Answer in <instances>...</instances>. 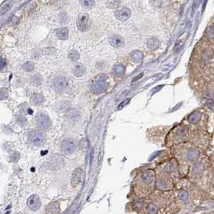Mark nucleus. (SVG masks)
Instances as JSON below:
<instances>
[{"label": "nucleus", "instance_id": "f257e3e1", "mask_svg": "<svg viewBox=\"0 0 214 214\" xmlns=\"http://www.w3.org/2000/svg\"><path fill=\"white\" fill-rule=\"evenodd\" d=\"M107 77L105 74H99L95 78V81L92 83L90 86V90L94 94H101L102 92L107 89V83L106 82Z\"/></svg>", "mask_w": 214, "mask_h": 214}, {"label": "nucleus", "instance_id": "f03ea898", "mask_svg": "<svg viewBox=\"0 0 214 214\" xmlns=\"http://www.w3.org/2000/svg\"><path fill=\"white\" fill-rule=\"evenodd\" d=\"M155 180V173L151 170L144 171L139 176V178L138 180V188L141 189L143 185L146 188H149L154 183Z\"/></svg>", "mask_w": 214, "mask_h": 214}, {"label": "nucleus", "instance_id": "7ed1b4c3", "mask_svg": "<svg viewBox=\"0 0 214 214\" xmlns=\"http://www.w3.org/2000/svg\"><path fill=\"white\" fill-rule=\"evenodd\" d=\"M52 85L56 92L58 93H63L69 88V82L66 77L63 76H59L54 78L52 81Z\"/></svg>", "mask_w": 214, "mask_h": 214}, {"label": "nucleus", "instance_id": "20e7f679", "mask_svg": "<svg viewBox=\"0 0 214 214\" xmlns=\"http://www.w3.org/2000/svg\"><path fill=\"white\" fill-rule=\"evenodd\" d=\"M28 140L32 145L40 146L45 140V135L42 131H32L28 134Z\"/></svg>", "mask_w": 214, "mask_h": 214}, {"label": "nucleus", "instance_id": "39448f33", "mask_svg": "<svg viewBox=\"0 0 214 214\" xmlns=\"http://www.w3.org/2000/svg\"><path fill=\"white\" fill-rule=\"evenodd\" d=\"M36 123L38 127L43 130L48 129L52 125L49 117L43 112L38 113L36 115Z\"/></svg>", "mask_w": 214, "mask_h": 214}, {"label": "nucleus", "instance_id": "423d86ee", "mask_svg": "<svg viewBox=\"0 0 214 214\" xmlns=\"http://www.w3.org/2000/svg\"><path fill=\"white\" fill-rule=\"evenodd\" d=\"M76 150V144L72 139H65L61 143V151L66 155H70Z\"/></svg>", "mask_w": 214, "mask_h": 214}, {"label": "nucleus", "instance_id": "0eeeda50", "mask_svg": "<svg viewBox=\"0 0 214 214\" xmlns=\"http://www.w3.org/2000/svg\"><path fill=\"white\" fill-rule=\"evenodd\" d=\"M77 28L82 32L89 29V15L87 14H81L77 20Z\"/></svg>", "mask_w": 214, "mask_h": 214}, {"label": "nucleus", "instance_id": "6e6552de", "mask_svg": "<svg viewBox=\"0 0 214 214\" xmlns=\"http://www.w3.org/2000/svg\"><path fill=\"white\" fill-rule=\"evenodd\" d=\"M27 205L31 211H37L41 206V200L39 196L31 195L27 201Z\"/></svg>", "mask_w": 214, "mask_h": 214}, {"label": "nucleus", "instance_id": "1a4fd4ad", "mask_svg": "<svg viewBox=\"0 0 214 214\" xmlns=\"http://www.w3.org/2000/svg\"><path fill=\"white\" fill-rule=\"evenodd\" d=\"M131 15V10H130L129 8H127V7H124V8L121 9V10H116L115 13V17H116V19L122 21V22L127 21V19H130Z\"/></svg>", "mask_w": 214, "mask_h": 214}, {"label": "nucleus", "instance_id": "9d476101", "mask_svg": "<svg viewBox=\"0 0 214 214\" xmlns=\"http://www.w3.org/2000/svg\"><path fill=\"white\" fill-rule=\"evenodd\" d=\"M109 42H110V45L114 47V48H119L121 47H123L125 44L124 39L122 36L119 35H112L109 38Z\"/></svg>", "mask_w": 214, "mask_h": 214}, {"label": "nucleus", "instance_id": "9b49d317", "mask_svg": "<svg viewBox=\"0 0 214 214\" xmlns=\"http://www.w3.org/2000/svg\"><path fill=\"white\" fill-rule=\"evenodd\" d=\"M82 178V170L81 168H77L74 171L71 179V184L73 187H77V185L81 183Z\"/></svg>", "mask_w": 214, "mask_h": 214}, {"label": "nucleus", "instance_id": "f8f14e48", "mask_svg": "<svg viewBox=\"0 0 214 214\" xmlns=\"http://www.w3.org/2000/svg\"><path fill=\"white\" fill-rule=\"evenodd\" d=\"M73 73L75 77H82L85 73V67L81 64H75L73 67Z\"/></svg>", "mask_w": 214, "mask_h": 214}, {"label": "nucleus", "instance_id": "ddd939ff", "mask_svg": "<svg viewBox=\"0 0 214 214\" xmlns=\"http://www.w3.org/2000/svg\"><path fill=\"white\" fill-rule=\"evenodd\" d=\"M131 58L133 62L139 64L143 59V53L141 51H139V50H135V51H133V52H131Z\"/></svg>", "mask_w": 214, "mask_h": 214}, {"label": "nucleus", "instance_id": "4468645a", "mask_svg": "<svg viewBox=\"0 0 214 214\" xmlns=\"http://www.w3.org/2000/svg\"><path fill=\"white\" fill-rule=\"evenodd\" d=\"M113 72L114 74L118 77H123L126 72V68L123 64H117L113 67Z\"/></svg>", "mask_w": 214, "mask_h": 214}, {"label": "nucleus", "instance_id": "2eb2a0df", "mask_svg": "<svg viewBox=\"0 0 214 214\" xmlns=\"http://www.w3.org/2000/svg\"><path fill=\"white\" fill-rule=\"evenodd\" d=\"M60 206L57 203H51L48 205L47 209H46V213L47 214H59L60 213Z\"/></svg>", "mask_w": 214, "mask_h": 214}, {"label": "nucleus", "instance_id": "dca6fc26", "mask_svg": "<svg viewBox=\"0 0 214 214\" xmlns=\"http://www.w3.org/2000/svg\"><path fill=\"white\" fill-rule=\"evenodd\" d=\"M56 34L57 35V37L60 40H65L69 38V30L66 27H61V28L57 29Z\"/></svg>", "mask_w": 214, "mask_h": 214}, {"label": "nucleus", "instance_id": "f3484780", "mask_svg": "<svg viewBox=\"0 0 214 214\" xmlns=\"http://www.w3.org/2000/svg\"><path fill=\"white\" fill-rule=\"evenodd\" d=\"M30 100L34 105H40L44 102V96L40 94H33L31 96Z\"/></svg>", "mask_w": 214, "mask_h": 214}, {"label": "nucleus", "instance_id": "a211bd4d", "mask_svg": "<svg viewBox=\"0 0 214 214\" xmlns=\"http://www.w3.org/2000/svg\"><path fill=\"white\" fill-rule=\"evenodd\" d=\"M148 48L151 50H155L159 47V41L155 38H150L147 43Z\"/></svg>", "mask_w": 214, "mask_h": 214}, {"label": "nucleus", "instance_id": "6ab92c4d", "mask_svg": "<svg viewBox=\"0 0 214 214\" xmlns=\"http://www.w3.org/2000/svg\"><path fill=\"white\" fill-rule=\"evenodd\" d=\"M30 83L34 86H39L43 83V77L39 74H35L31 77Z\"/></svg>", "mask_w": 214, "mask_h": 214}, {"label": "nucleus", "instance_id": "aec40b11", "mask_svg": "<svg viewBox=\"0 0 214 214\" xmlns=\"http://www.w3.org/2000/svg\"><path fill=\"white\" fill-rule=\"evenodd\" d=\"M80 3L83 8L91 9L92 7H94L95 2L94 0H80Z\"/></svg>", "mask_w": 214, "mask_h": 214}, {"label": "nucleus", "instance_id": "412c9836", "mask_svg": "<svg viewBox=\"0 0 214 214\" xmlns=\"http://www.w3.org/2000/svg\"><path fill=\"white\" fill-rule=\"evenodd\" d=\"M199 151L197 150H190L188 152L187 154V159L188 160H194L196 158H198L199 156Z\"/></svg>", "mask_w": 214, "mask_h": 214}, {"label": "nucleus", "instance_id": "4be33fe9", "mask_svg": "<svg viewBox=\"0 0 214 214\" xmlns=\"http://www.w3.org/2000/svg\"><path fill=\"white\" fill-rule=\"evenodd\" d=\"M121 5V0H108L107 6L111 9H115L119 7Z\"/></svg>", "mask_w": 214, "mask_h": 214}, {"label": "nucleus", "instance_id": "5701e85b", "mask_svg": "<svg viewBox=\"0 0 214 214\" xmlns=\"http://www.w3.org/2000/svg\"><path fill=\"white\" fill-rule=\"evenodd\" d=\"M69 60H71L72 61H77V60H78V59L80 58L79 52L75 49L71 50L69 53Z\"/></svg>", "mask_w": 214, "mask_h": 214}, {"label": "nucleus", "instance_id": "b1692460", "mask_svg": "<svg viewBox=\"0 0 214 214\" xmlns=\"http://www.w3.org/2000/svg\"><path fill=\"white\" fill-rule=\"evenodd\" d=\"M200 119V114L198 112L192 113L189 117H188V122L190 123H196Z\"/></svg>", "mask_w": 214, "mask_h": 214}, {"label": "nucleus", "instance_id": "393cba45", "mask_svg": "<svg viewBox=\"0 0 214 214\" xmlns=\"http://www.w3.org/2000/svg\"><path fill=\"white\" fill-rule=\"evenodd\" d=\"M147 210L148 214H155L157 212V211H158V208H157V206L155 204H150L147 206Z\"/></svg>", "mask_w": 214, "mask_h": 214}, {"label": "nucleus", "instance_id": "a878e982", "mask_svg": "<svg viewBox=\"0 0 214 214\" xmlns=\"http://www.w3.org/2000/svg\"><path fill=\"white\" fill-rule=\"evenodd\" d=\"M156 186H157L158 188H161V189H163V188H167L166 180L164 179H159L158 180H157V182H156Z\"/></svg>", "mask_w": 214, "mask_h": 214}, {"label": "nucleus", "instance_id": "bb28decb", "mask_svg": "<svg viewBox=\"0 0 214 214\" xmlns=\"http://www.w3.org/2000/svg\"><path fill=\"white\" fill-rule=\"evenodd\" d=\"M34 68H35V65L32 62L25 63L24 65H23V69L25 71H27V72H31V71L33 70Z\"/></svg>", "mask_w": 214, "mask_h": 214}, {"label": "nucleus", "instance_id": "cd10ccee", "mask_svg": "<svg viewBox=\"0 0 214 214\" xmlns=\"http://www.w3.org/2000/svg\"><path fill=\"white\" fill-rule=\"evenodd\" d=\"M188 196V193L187 191H185V190H181V191L179 192V197L180 199L182 200H187Z\"/></svg>", "mask_w": 214, "mask_h": 214}, {"label": "nucleus", "instance_id": "c85d7f7f", "mask_svg": "<svg viewBox=\"0 0 214 214\" xmlns=\"http://www.w3.org/2000/svg\"><path fill=\"white\" fill-rule=\"evenodd\" d=\"M11 161L12 162H17L18 161V159H19V155L18 154V153H13L12 155H11Z\"/></svg>", "mask_w": 214, "mask_h": 214}, {"label": "nucleus", "instance_id": "c756f323", "mask_svg": "<svg viewBox=\"0 0 214 214\" xmlns=\"http://www.w3.org/2000/svg\"><path fill=\"white\" fill-rule=\"evenodd\" d=\"M18 123H19V125H26V119L23 118V117H18Z\"/></svg>", "mask_w": 214, "mask_h": 214}, {"label": "nucleus", "instance_id": "7c9ffc66", "mask_svg": "<svg viewBox=\"0 0 214 214\" xmlns=\"http://www.w3.org/2000/svg\"><path fill=\"white\" fill-rule=\"evenodd\" d=\"M1 65H0V66H1V69H4V67H6V60H5L3 57H1Z\"/></svg>", "mask_w": 214, "mask_h": 214}, {"label": "nucleus", "instance_id": "2f4dec72", "mask_svg": "<svg viewBox=\"0 0 214 214\" xmlns=\"http://www.w3.org/2000/svg\"><path fill=\"white\" fill-rule=\"evenodd\" d=\"M130 102V99H128V100H126V101H125V102H123V103H121V104H120V106H119V108L120 109L121 107H123V106H124L125 105L127 104V102Z\"/></svg>", "mask_w": 214, "mask_h": 214}, {"label": "nucleus", "instance_id": "473e14b6", "mask_svg": "<svg viewBox=\"0 0 214 214\" xmlns=\"http://www.w3.org/2000/svg\"><path fill=\"white\" fill-rule=\"evenodd\" d=\"M142 76H143V73H141V74H139V75H138V76H137V77H136V78H135V79H134L133 82H135V81H137L138 79H139L140 77H142Z\"/></svg>", "mask_w": 214, "mask_h": 214}]
</instances>
